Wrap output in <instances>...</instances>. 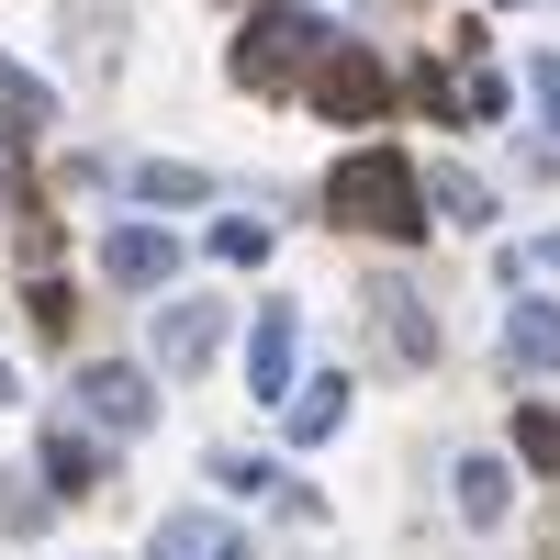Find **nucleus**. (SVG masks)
Listing matches in <instances>:
<instances>
[{
	"mask_svg": "<svg viewBox=\"0 0 560 560\" xmlns=\"http://www.w3.org/2000/svg\"><path fill=\"white\" fill-rule=\"evenodd\" d=\"M325 224H337V236H382V247H415V236H427V179H415L393 147H359L337 179H325Z\"/></svg>",
	"mask_w": 560,
	"mask_h": 560,
	"instance_id": "obj_1",
	"label": "nucleus"
},
{
	"mask_svg": "<svg viewBox=\"0 0 560 560\" xmlns=\"http://www.w3.org/2000/svg\"><path fill=\"white\" fill-rule=\"evenodd\" d=\"M325 45H337V23H325L314 0H280V12H258L236 34V79L258 90V102H292V90L325 68Z\"/></svg>",
	"mask_w": 560,
	"mask_h": 560,
	"instance_id": "obj_2",
	"label": "nucleus"
},
{
	"mask_svg": "<svg viewBox=\"0 0 560 560\" xmlns=\"http://www.w3.org/2000/svg\"><path fill=\"white\" fill-rule=\"evenodd\" d=\"M79 427L147 438V427H158V370H135V359H79Z\"/></svg>",
	"mask_w": 560,
	"mask_h": 560,
	"instance_id": "obj_3",
	"label": "nucleus"
},
{
	"mask_svg": "<svg viewBox=\"0 0 560 560\" xmlns=\"http://www.w3.org/2000/svg\"><path fill=\"white\" fill-rule=\"evenodd\" d=\"M303 102L325 124H382L393 113V79H382V57H359V45H325V68L303 79Z\"/></svg>",
	"mask_w": 560,
	"mask_h": 560,
	"instance_id": "obj_4",
	"label": "nucleus"
},
{
	"mask_svg": "<svg viewBox=\"0 0 560 560\" xmlns=\"http://www.w3.org/2000/svg\"><path fill=\"white\" fill-rule=\"evenodd\" d=\"M292 382H303V303L269 292L258 325H247V393L258 404H292Z\"/></svg>",
	"mask_w": 560,
	"mask_h": 560,
	"instance_id": "obj_5",
	"label": "nucleus"
},
{
	"mask_svg": "<svg viewBox=\"0 0 560 560\" xmlns=\"http://www.w3.org/2000/svg\"><path fill=\"white\" fill-rule=\"evenodd\" d=\"M213 348H224V303H202V292H191V303H158V337H147V359L168 370V382H179V370H202Z\"/></svg>",
	"mask_w": 560,
	"mask_h": 560,
	"instance_id": "obj_6",
	"label": "nucleus"
},
{
	"mask_svg": "<svg viewBox=\"0 0 560 560\" xmlns=\"http://www.w3.org/2000/svg\"><path fill=\"white\" fill-rule=\"evenodd\" d=\"M102 280H124V292L179 280V236H168V224H113V236H102Z\"/></svg>",
	"mask_w": 560,
	"mask_h": 560,
	"instance_id": "obj_7",
	"label": "nucleus"
},
{
	"mask_svg": "<svg viewBox=\"0 0 560 560\" xmlns=\"http://www.w3.org/2000/svg\"><path fill=\"white\" fill-rule=\"evenodd\" d=\"M147 560H258L236 527L213 516V504H179V516H158V538H147Z\"/></svg>",
	"mask_w": 560,
	"mask_h": 560,
	"instance_id": "obj_8",
	"label": "nucleus"
},
{
	"mask_svg": "<svg viewBox=\"0 0 560 560\" xmlns=\"http://www.w3.org/2000/svg\"><path fill=\"white\" fill-rule=\"evenodd\" d=\"M448 493H459V516H471V527H504V504H516V471H504L493 448H459Z\"/></svg>",
	"mask_w": 560,
	"mask_h": 560,
	"instance_id": "obj_9",
	"label": "nucleus"
},
{
	"mask_svg": "<svg viewBox=\"0 0 560 560\" xmlns=\"http://www.w3.org/2000/svg\"><path fill=\"white\" fill-rule=\"evenodd\" d=\"M102 471H113V459H102V427H79V415H68V427L45 438V482H57V493H102Z\"/></svg>",
	"mask_w": 560,
	"mask_h": 560,
	"instance_id": "obj_10",
	"label": "nucleus"
},
{
	"mask_svg": "<svg viewBox=\"0 0 560 560\" xmlns=\"http://www.w3.org/2000/svg\"><path fill=\"white\" fill-rule=\"evenodd\" d=\"M504 359L516 370H560V303H516L504 314Z\"/></svg>",
	"mask_w": 560,
	"mask_h": 560,
	"instance_id": "obj_11",
	"label": "nucleus"
},
{
	"mask_svg": "<svg viewBox=\"0 0 560 560\" xmlns=\"http://www.w3.org/2000/svg\"><path fill=\"white\" fill-rule=\"evenodd\" d=\"M135 202H147V213H191V202H213V179L179 168V158H147V168H135Z\"/></svg>",
	"mask_w": 560,
	"mask_h": 560,
	"instance_id": "obj_12",
	"label": "nucleus"
},
{
	"mask_svg": "<svg viewBox=\"0 0 560 560\" xmlns=\"http://www.w3.org/2000/svg\"><path fill=\"white\" fill-rule=\"evenodd\" d=\"M337 427H348V370H325V382H303V393H292V438H303V448H325Z\"/></svg>",
	"mask_w": 560,
	"mask_h": 560,
	"instance_id": "obj_13",
	"label": "nucleus"
},
{
	"mask_svg": "<svg viewBox=\"0 0 560 560\" xmlns=\"http://www.w3.org/2000/svg\"><path fill=\"white\" fill-rule=\"evenodd\" d=\"M269 247H280V224H269V213H224V224H213V258H224V269H258Z\"/></svg>",
	"mask_w": 560,
	"mask_h": 560,
	"instance_id": "obj_14",
	"label": "nucleus"
},
{
	"mask_svg": "<svg viewBox=\"0 0 560 560\" xmlns=\"http://www.w3.org/2000/svg\"><path fill=\"white\" fill-rule=\"evenodd\" d=\"M516 459L560 482V404H516Z\"/></svg>",
	"mask_w": 560,
	"mask_h": 560,
	"instance_id": "obj_15",
	"label": "nucleus"
},
{
	"mask_svg": "<svg viewBox=\"0 0 560 560\" xmlns=\"http://www.w3.org/2000/svg\"><path fill=\"white\" fill-rule=\"evenodd\" d=\"M45 113H57V90H45L34 68H12V57H0V124H23V135H34Z\"/></svg>",
	"mask_w": 560,
	"mask_h": 560,
	"instance_id": "obj_16",
	"label": "nucleus"
},
{
	"mask_svg": "<svg viewBox=\"0 0 560 560\" xmlns=\"http://www.w3.org/2000/svg\"><path fill=\"white\" fill-rule=\"evenodd\" d=\"M213 482H224V493H269L280 459H258V448H213Z\"/></svg>",
	"mask_w": 560,
	"mask_h": 560,
	"instance_id": "obj_17",
	"label": "nucleus"
},
{
	"mask_svg": "<svg viewBox=\"0 0 560 560\" xmlns=\"http://www.w3.org/2000/svg\"><path fill=\"white\" fill-rule=\"evenodd\" d=\"M438 202H448L459 224H493V191H482V179H471V168H438Z\"/></svg>",
	"mask_w": 560,
	"mask_h": 560,
	"instance_id": "obj_18",
	"label": "nucleus"
},
{
	"mask_svg": "<svg viewBox=\"0 0 560 560\" xmlns=\"http://www.w3.org/2000/svg\"><path fill=\"white\" fill-rule=\"evenodd\" d=\"M527 90H538V124L560 135V57H527Z\"/></svg>",
	"mask_w": 560,
	"mask_h": 560,
	"instance_id": "obj_19",
	"label": "nucleus"
},
{
	"mask_svg": "<svg viewBox=\"0 0 560 560\" xmlns=\"http://www.w3.org/2000/svg\"><path fill=\"white\" fill-rule=\"evenodd\" d=\"M504 269H516V280H527V269H538V280H560V236H527V247L504 258Z\"/></svg>",
	"mask_w": 560,
	"mask_h": 560,
	"instance_id": "obj_20",
	"label": "nucleus"
},
{
	"mask_svg": "<svg viewBox=\"0 0 560 560\" xmlns=\"http://www.w3.org/2000/svg\"><path fill=\"white\" fill-rule=\"evenodd\" d=\"M12 404H23V370H12V359H0V415H12Z\"/></svg>",
	"mask_w": 560,
	"mask_h": 560,
	"instance_id": "obj_21",
	"label": "nucleus"
},
{
	"mask_svg": "<svg viewBox=\"0 0 560 560\" xmlns=\"http://www.w3.org/2000/svg\"><path fill=\"white\" fill-rule=\"evenodd\" d=\"M504 12H516V0H504Z\"/></svg>",
	"mask_w": 560,
	"mask_h": 560,
	"instance_id": "obj_22",
	"label": "nucleus"
}]
</instances>
